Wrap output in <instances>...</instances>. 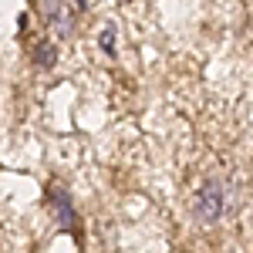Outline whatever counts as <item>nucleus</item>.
Wrapping results in <instances>:
<instances>
[{
  "instance_id": "obj_1",
  "label": "nucleus",
  "mask_w": 253,
  "mask_h": 253,
  "mask_svg": "<svg viewBox=\"0 0 253 253\" xmlns=\"http://www.w3.org/2000/svg\"><path fill=\"white\" fill-rule=\"evenodd\" d=\"M193 213L203 226H213V223L223 219V213H226V186H223L219 179H206V182L196 189Z\"/></svg>"
},
{
  "instance_id": "obj_2",
  "label": "nucleus",
  "mask_w": 253,
  "mask_h": 253,
  "mask_svg": "<svg viewBox=\"0 0 253 253\" xmlns=\"http://www.w3.org/2000/svg\"><path fill=\"white\" fill-rule=\"evenodd\" d=\"M41 10H44V24L61 41L75 34V10L68 7V0H41Z\"/></svg>"
},
{
  "instance_id": "obj_3",
  "label": "nucleus",
  "mask_w": 253,
  "mask_h": 253,
  "mask_svg": "<svg viewBox=\"0 0 253 253\" xmlns=\"http://www.w3.org/2000/svg\"><path fill=\"white\" fill-rule=\"evenodd\" d=\"M51 210H54V223L61 233H78V210L71 203V196L64 186H51Z\"/></svg>"
},
{
  "instance_id": "obj_4",
  "label": "nucleus",
  "mask_w": 253,
  "mask_h": 253,
  "mask_svg": "<svg viewBox=\"0 0 253 253\" xmlns=\"http://www.w3.org/2000/svg\"><path fill=\"white\" fill-rule=\"evenodd\" d=\"M98 47H101V54H115V47H118V31H115V24H105L101 27V34H98Z\"/></svg>"
},
{
  "instance_id": "obj_5",
  "label": "nucleus",
  "mask_w": 253,
  "mask_h": 253,
  "mask_svg": "<svg viewBox=\"0 0 253 253\" xmlns=\"http://www.w3.org/2000/svg\"><path fill=\"white\" fill-rule=\"evenodd\" d=\"M34 64H38V68H51V64H54V44H38Z\"/></svg>"
}]
</instances>
